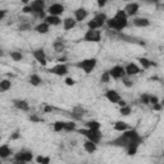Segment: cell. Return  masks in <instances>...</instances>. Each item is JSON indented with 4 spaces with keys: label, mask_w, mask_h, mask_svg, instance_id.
<instances>
[{
    "label": "cell",
    "mask_w": 164,
    "mask_h": 164,
    "mask_svg": "<svg viewBox=\"0 0 164 164\" xmlns=\"http://www.w3.org/2000/svg\"><path fill=\"white\" fill-rule=\"evenodd\" d=\"M76 132H78L80 135L85 136L87 140L92 141L95 144H99L101 141V132L100 129H90V128H81V129H76Z\"/></svg>",
    "instance_id": "obj_3"
},
{
    "label": "cell",
    "mask_w": 164,
    "mask_h": 164,
    "mask_svg": "<svg viewBox=\"0 0 164 164\" xmlns=\"http://www.w3.org/2000/svg\"><path fill=\"white\" fill-rule=\"evenodd\" d=\"M119 113H121V115H123V117H127V115H129L131 113H132V108H131L129 105L121 106V109H119Z\"/></svg>",
    "instance_id": "obj_31"
},
{
    "label": "cell",
    "mask_w": 164,
    "mask_h": 164,
    "mask_svg": "<svg viewBox=\"0 0 164 164\" xmlns=\"http://www.w3.org/2000/svg\"><path fill=\"white\" fill-rule=\"evenodd\" d=\"M137 60L140 62V64H141V65H143V68H144V69H149L150 67H152V65H157L154 62L149 60L148 58H138Z\"/></svg>",
    "instance_id": "obj_26"
},
{
    "label": "cell",
    "mask_w": 164,
    "mask_h": 164,
    "mask_svg": "<svg viewBox=\"0 0 164 164\" xmlns=\"http://www.w3.org/2000/svg\"><path fill=\"white\" fill-rule=\"evenodd\" d=\"M51 110H54L53 106H45V112H51Z\"/></svg>",
    "instance_id": "obj_53"
},
{
    "label": "cell",
    "mask_w": 164,
    "mask_h": 164,
    "mask_svg": "<svg viewBox=\"0 0 164 164\" xmlns=\"http://www.w3.org/2000/svg\"><path fill=\"white\" fill-rule=\"evenodd\" d=\"M22 13H25V14H30V13H32V9H31L30 4H27V5H25L23 8H22Z\"/></svg>",
    "instance_id": "obj_44"
},
{
    "label": "cell",
    "mask_w": 164,
    "mask_h": 164,
    "mask_svg": "<svg viewBox=\"0 0 164 164\" xmlns=\"http://www.w3.org/2000/svg\"><path fill=\"white\" fill-rule=\"evenodd\" d=\"M76 83V81L73 80V78H71V77H67V78H65V85H67V86H73Z\"/></svg>",
    "instance_id": "obj_47"
},
{
    "label": "cell",
    "mask_w": 164,
    "mask_h": 164,
    "mask_svg": "<svg viewBox=\"0 0 164 164\" xmlns=\"http://www.w3.org/2000/svg\"><path fill=\"white\" fill-rule=\"evenodd\" d=\"M30 121L31 122H35V123H40V122H44V119L40 118V117H37V115H35V114H32V115H30Z\"/></svg>",
    "instance_id": "obj_42"
},
{
    "label": "cell",
    "mask_w": 164,
    "mask_h": 164,
    "mask_svg": "<svg viewBox=\"0 0 164 164\" xmlns=\"http://www.w3.org/2000/svg\"><path fill=\"white\" fill-rule=\"evenodd\" d=\"M32 55H34V58L41 65H46L48 59H46V54H45V51H44V49H36V50H34V51H32Z\"/></svg>",
    "instance_id": "obj_10"
},
{
    "label": "cell",
    "mask_w": 164,
    "mask_h": 164,
    "mask_svg": "<svg viewBox=\"0 0 164 164\" xmlns=\"http://www.w3.org/2000/svg\"><path fill=\"white\" fill-rule=\"evenodd\" d=\"M96 64H97L96 58H89V59H83V60H81V62L74 63V64H73V67L82 69L86 74H90V73L95 69Z\"/></svg>",
    "instance_id": "obj_4"
},
{
    "label": "cell",
    "mask_w": 164,
    "mask_h": 164,
    "mask_svg": "<svg viewBox=\"0 0 164 164\" xmlns=\"http://www.w3.org/2000/svg\"><path fill=\"white\" fill-rule=\"evenodd\" d=\"M2 160H3V159H2V158H0V163H2Z\"/></svg>",
    "instance_id": "obj_57"
},
{
    "label": "cell",
    "mask_w": 164,
    "mask_h": 164,
    "mask_svg": "<svg viewBox=\"0 0 164 164\" xmlns=\"http://www.w3.org/2000/svg\"><path fill=\"white\" fill-rule=\"evenodd\" d=\"M109 74H110V77L114 80H121L126 73H124V68L122 65H114L112 69H109Z\"/></svg>",
    "instance_id": "obj_8"
},
{
    "label": "cell",
    "mask_w": 164,
    "mask_h": 164,
    "mask_svg": "<svg viewBox=\"0 0 164 164\" xmlns=\"http://www.w3.org/2000/svg\"><path fill=\"white\" fill-rule=\"evenodd\" d=\"M53 129H54V132H62V131H64V122L57 121L53 124Z\"/></svg>",
    "instance_id": "obj_32"
},
{
    "label": "cell",
    "mask_w": 164,
    "mask_h": 164,
    "mask_svg": "<svg viewBox=\"0 0 164 164\" xmlns=\"http://www.w3.org/2000/svg\"><path fill=\"white\" fill-rule=\"evenodd\" d=\"M92 19L96 22V25L99 26V28H101V27L105 25V22H106V19H108V17H106V14H105V13H103V12H101V13L95 14Z\"/></svg>",
    "instance_id": "obj_19"
},
{
    "label": "cell",
    "mask_w": 164,
    "mask_h": 164,
    "mask_svg": "<svg viewBox=\"0 0 164 164\" xmlns=\"http://www.w3.org/2000/svg\"><path fill=\"white\" fill-rule=\"evenodd\" d=\"M21 3H23L25 5H27V4H30V0H21Z\"/></svg>",
    "instance_id": "obj_56"
},
{
    "label": "cell",
    "mask_w": 164,
    "mask_h": 164,
    "mask_svg": "<svg viewBox=\"0 0 164 164\" xmlns=\"http://www.w3.org/2000/svg\"><path fill=\"white\" fill-rule=\"evenodd\" d=\"M9 55H10V58H12L13 60H16V62H19V60L23 59V55H22L21 51H10Z\"/></svg>",
    "instance_id": "obj_34"
},
{
    "label": "cell",
    "mask_w": 164,
    "mask_h": 164,
    "mask_svg": "<svg viewBox=\"0 0 164 164\" xmlns=\"http://www.w3.org/2000/svg\"><path fill=\"white\" fill-rule=\"evenodd\" d=\"M4 54H5V53H4V50H3V48H2V46H0V58H2V57H4Z\"/></svg>",
    "instance_id": "obj_55"
},
{
    "label": "cell",
    "mask_w": 164,
    "mask_h": 164,
    "mask_svg": "<svg viewBox=\"0 0 164 164\" xmlns=\"http://www.w3.org/2000/svg\"><path fill=\"white\" fill-rule=\"evenodd\" d=\"M105 25L108 26L109 30H115V31H122L128 26V17L124 13L123 9L117 10V13L114 14V17L108 18Z\"/></svg>",
    "instance_id": "obj_2"
},
{
    "label": "cell",
    "mask_w": 164,
    "mask_h": 164,
    "mask_svg": "<svg viewBox=\"0 0 164 164\" xmlns=\"http://www.w3.org/2000/svg\"><path fill=\"white\" fill-rule=\"evenodd\" d=\"M152 106H154V110H162V104L160 103H157V104H154V105H152Z\"/></svg>",
    "instance_id": "obj_51"
},
{
    "label": "cell",
    "mask_w": 164,
    "mask_h": 164,
    "mask_svg": "<svg viewBox=\"0 0 164 164\" xmlns=\"http://www.w3.org/2000/svg\"><path fill=\"white\" fill-rule=\"evenodd\" d=\"M141 72V69L138 68V65L135 64V63H128L126 67H124V73L126 76H128V77H132V76H136Z\"/></svg>",
    "instance_id": "obj_11"
},
{
    "label": "cell",
    "mask_w": 164,
    "mask_h": 164,
    "mask_svg": "<svg viewBox=\"0 0 164 164\" xmlns=\"http://www.w3.org/2000/svg\"><path fill=\"white\" fill-rule=\"evenodd\" d=\"M110 80H112V77H110V74H109V71L103 72L101 77H100V82H103V83H109V82H110Z\"/></svg>",
    "instance_id": "obj_35"
},
{
    "label": "cell",
    "mask_w": 164,
    "mask_h": 164,
    "mask_svg": "<svg viewBox=\"0 0 164 164\" xmlns=\"http://www.w3.org/2000/svg\"><path fill=\"white\" fill-rule=\"evenodd\" d=\"M83 149H85L87 152L92 154V152H95L96 149H97V144L92 143V141H90V140H86L85 143H83Z\"/></svg>",
    "instance_id": "obj_22"
},
{
    "label": "cell",
    "mask_w": 164,
    "mask_h": 164,
    "mask_svg": "<svg viewBox=\"0 0 164 164\" xmlns=\"http://www.w3.org/2000/svg\"><path fill=\"white\" fill-rule=\"evenodd\" d=\"M76 123L73 121H68V122H64V131L65 132H73L76 131Z\"/></svg>",
    "instance_id": "obj_30"
},
{
    "label": "cell",
    "mask_w": 164,
    "mask_h": 164,
    "mask_svg": "<svg viewBox=\"0 0 164 164\" xmlns=\"http://www.w3.org/2000/svg\"><path fill=\"white\" fill-rule=\"evenodd\" d=\"M65 60H67V58H65V57H62V58H58V62H60V63H64Z\"/></svg>",
    "instance_id": "obj_54"
},
{
    "label": "cell",
    "mask_w": 164,
    "mask_h": 164,
    "mask_svg": "<svg viewBox=\"0 0 164 164\" xmlns=\"http://www.w3.org/2000/svg\"><path fill=\"white\" fill-rule=\"evenodd\" d=\"M86 127L90 129H100L101 124L97 121H89V122H86Z\"/></svg>",
    "instance_id": "obj_33"
},
{
    "label": "cell",
    "mask_w": 164,
    "mask_h": 164,
    "mask_svg": "<svg viewBox=\"0 0 164 164\" xmlns=\"http://www.w3.org/2000/svg\"><path fill=\"white\" fill-rule=\"evenodd\" d=\"M76 25H77V22H76V19L72 18V17H68V18L63 19V28H64L65 31H69V30L74 28Z\"/></svg>",
    "instance_id": "obj_20"
},
{
    "label": "cell",
    "mask_w": 164,
    "mask_h": 164,
    "mask_svg": "<svg viewBox=\"0 0 164 164\" xmlns=\"http://www.w3.org/2000/svg\"><path fill=\"white\" fill-rule=\"evenodd\" d=\"M10 87H12V82L9 80H0V91L2 92L10 90Z\"/></svg>",
    "instance_id": "obj_29"
},
{
    "label": "cell",
    "mask_w": 164,
    "mask_h": 164,
    "mask_svg": "<svg viewBox=\"0 0 164 164\" xmlns=\"http://www.w3.org/2000/svg\"><path fill=\"white\" fill-rule=\"evenodd\" d=\"M138 9H140L138 3L132 2V3H128V4L124 7V9H123V10H124V13L127 14V17H134V16H136V14H137Z\"/></svg>",
    "instance_id": "obj_9"
},
{
    "label": "cell",
    "mask_w": 164,
    "mask_h": 164,
    "mask_svg": "<svg viewBox=\"0 0 164 164\" xmlns=\"http://www.w3.org/2000/svg\"><path fill=\"white\" fill-rule=\"evenodd\" d=\"M117 104H119V106H124V105H127V101H124V100H122V99H121V100H119Z\"/></svg>",
    "instance_id": "obj_52"
},
{
    "label": "cell",
    "mask_w": 164,
    "mask_h": 164,
    "mask_svg": "<svg viewBox=\"0 0 164 164\" xmlns=\"http://www.w3.org/2000/svg\"><path fill=\"white\" fill-rule=\"evenodd\" d=\"M34 159V154L30 150H21L17 154H14V162L16 163H30Z\"/></svg>",
    "instance_id": "obj_6"
},
{
    "label": "cell",
    "mask_w": 164,
    "mask_h": 164,
    "mask_svg": "<svg viewBox=\"0 0 164 164\" xmlns=\"http://www.w3.org/2000/svg\"><path fill=\"white\" fill-rule=\"evenodd\" d=\"M137 145H131V146H128L126 150H127V154L128 155H135L136 152H137Z\"/></svg>",
    "instance_id": "obj_38"
},
{
    "label": "cell",
    "mask_w": 164,
    "mask_h": 164,
    "mask_svg": "<svg viewBox=\"0 0 164 164\" xmlns=\"http://www.w3.org/2000/svg\"><path fill=\"white\" fill-rule=\"evenodd\" d=\"M31 9H32V13L37 14L39 12L44 10V7H45V0H34L31 4H30Z\"/></svg>",
    "instance_id": "obj_14"
},
{
    "label": "cell",
    "mask_w": 164,
    "mask_h": 164,
    "mask_svg": "<svg viewBox=\"0 0 164 164\" xmlns=\"http://www.w3.org/2000/svg\"><path fill=\"white\" fill-rule=\"evenodd\" d=\"M134 26L136 27H148L150 26V21L148 18H135L134 19Z\"/></svg>",
    "instance_id": "obj_24"
},
{
    "label": "cell",
    "mask_w": 164,
    "mask_h": 164,
    "mask_svg": "<svg viewBox=\"0 0 164 164\" xmlns=\"http://www.w3.org/2000/svg\"><path fill=\"white\" fill-rule=\"evenodd\" d=\"M12 154H13V150L9 148L8 144L0 145V158H2V159H7V158H9Z\"/></svg>",
    "instance_id": "obj_17"
},
{
    "label": "cell",
    "mask_w": 164,
    "mask_h": 164,
    "mask_svg": "<svg viewBox=\"0 0 164 164\" xmlns=\"http://www.w3.org/2000/svg\"><path fill=\"white\" fill-rule=\"evenodd\" d=\"M108 2H109V0H96L97 7H99V8H103V7H105Z\"/></svg>",
    "instance_id": "obj_46"
},
{
    "label": "cell",
    "mask_w": 164,
    "mask_h": 164,
    "mask_svg": "<svg viewBox=\"0 0 164 164\" xmlns=\"http://www.w3.org/2000/svg\"><path fill=\"white\" fill-rule=\"evenodd\" d=\"M44 22H46V23L49 26H59L62 23V19L59 18V16H46L45 18H44Z\"/></svg>",
    "instance_id": "obj_16"
},
{
    "label": "cell",
    "mask_w": 164,
    "mask_h": 164,
    "mask_svg": "<svg viewBox=\"0 0 164 164\" xmlns=\"http://www.w3.org/2000/svg\"><path fill=\"white\" fill-rule=\"evenodd\" d=\"M149 99H150V95L149 94H143L140 96V103L144 104V105H149Z\"/></svg>",
    "instance_id": "obj_37"
},
{
    "label": "cell",
    "mask_w": 164,
    "mask_h": 164,
    "mask_svg": "<svg viewBox=\"0 0 164 164\" xmlns=\"http://www.w3.org/2000/svg\"><path fill=\"white\" fill-rule=\"evenodd\" d=\"M101 32L99 30H87L86 34L77 41V42H100Z\"/></svg>",
    "instance_id": "obj_5"
},
{
    "label": "cell",
    "mask_w": 164,
    "mask_h": 164,
    "mask_svg": "<svg viewBox=\"0 0 164 164\" xmlns=\"http://www.w3.org/2000/svg\"><path fill=\"white\" fill-rule=\"evenodd\" d=\"M53 48H54V50H55L57 53H62L64 50V42H63V40L62 39H57L55 41H54V44H53Z\"/></svg>",
    "instance_id": "obj_28"
},
{
    "label": "cell",
    "mask_w": 164,
    "mask_h": 164,
    "mask_svg": "<svg viewBox=\"0 0 164 164\" xmlns=\"http://www.w3.org/2000/svg\"><path fill=\"white\" fill-rule=\"evenodd\" d=\"M104 96H105L106 100H109V101L113 103V104H117L119 100H121V95H119L115 90H108Z\"/></svg>",
    "instance_id": "obj_13"
},
{
    "label": "cell",
    "mask_w": 164,
    "mask_h": 164,
    "mask_svg": "<svg viewBox=\"0 0 164 164\" xmlns=\"http://www.w3.org/2000/svg\"><path fill=\"white\" fill-rule=\"evenodd\" d=\"M21 137V134L18 132V131H16V132L12 135V136H10V140H17V138H19Z\"/></svg>",
    "instance_id": "obj_50"
},
{
    "label": "cell",
    "mask_w": 164,
    "mask_h": 164,
    "mask_svg": "<svg viewBox=\"0 0 164 164\" xmlns=\"http://www.w3.org/2000/svg\"><path fill=\"white\" fill-rule=\"evenodd\" d=\"M30 83H31L32 86H40V85L42 83V80H41V77H40L39 74L34 73V74L30 76Z\"/></svg>",
    "instance_id": "obj_27"
},
{
    "label": "cell",
    "mask_w": 164,
    "mask_h": 164,
    "mask_svg": "<svg viewBox=\"0 0 164 164\" xmlns=\"http://www.w3.org/2000/svg\"><path fill=\"white\" fill-rule=\"evenodd\" d=\"M0 141H2V136H0Z\"/></svg>",
    "instance_id": "obj_58"
},
{
    "label": "cell",
    "mask_w": 164,
    "mask_h": 164,
    "mask_svg": "<svg viewBox=\"0 0 164 164\" xmlns=\"http://www.w3.org/2000/svg\"><path fill=\"white\" fill-rule=\"evenodd\" d=\"M157 103H159V97H158V96H155V95H150V99H149V104H151V105H154V104H157Z\"/></svg>",
    "instance_id": "obj_43"
},
{
    "label": "cell",
    "mask_w": 164,
    "mask_h": 164,
    "mask_svg": "<svg viewBox=\"0 0 164 164\" xmlns=\"http://www.w3.org/2000/svg\"><path fill=\"white\" fill-rule=\"evenodd\" d=\"M37 18H40V19H44V18H45L46 16H45V10H41V12H39L37 14H35Z\"/></svg>",
    "instance_id": "obj_49"
},
{
    "label": "cell",
    "mask_w": 164,
    "mask_h": 164,
    "mask_svg": "<svg viewBox=\"0 0 164 164\" xmlns=\"http://www.w3.org/2000/svg\"><path fill=\"white\" fill-rule=\"evenodd\" d=\"M87 16H89V12L85 9V8H78L74 10V19L76 22H82L87 18Z\"/></svg>",
    "instance_id": "obj_15"
},
{
    "label": "cell",
    "mask_w": 164,
    "mask_h": 164,
    "mask_svg": "<svg viewBox=\"0 0 164 164\" xmlns=\"http://www.w3.org/2000/svg\"><path fill=\"white\" fill-rule=\"evenodd\" d=\"M87 27H89L90 30H99V26L96 25V22L94 19H91V21L87 22Z\"/></svg>",
    "instance_id": "obj_41"
},
{
    "label": "cell",
    "mask_w": 164,
    "mask_h": 164,
    "mask_svg": "<svg viewBox=\"0 0 164 164\" xmlns=\"http://www.w3.org/2000/svg\"><path fill=\"white\" fill-rule=\"evenodd\" d=\"M49 25L46 23V22H41V23H39L36 27H35V31L37 32V34H41V35H45L49 32Z\"/></svg>",
    "instance_id": "obj_23"
},
{
    "label": "cell",
    "mask_w": 164,
    "mask_h": 164,
    "mask_svg": "<svg viewBox=\"0 0 164 164\" xmlns=\"http://www.w3.org/2000/svg\"><path fill=\"white\" fill-rule=\"evenodd\" d=\"M113 128H114V131H117V132H123V131H126V129L129 128V126L126 122H123V121H117L114 123Z\"/></svg>",
    "instance_id": "obj_25"
},
{
    "label": "cell",
    "mask_w": 164,
    "mask_h": 164,
    "mask_svg": "<svg viewBox=\"0 0 164 164\" xmlns=\"http://www.w3.org/2000/svg\"><path fill=\"white\" fill-rule=\"evenodd\" d=\"M32 28V26H31V23H28V22H25V23H21L19 25V27H18V30L19 31H22V32H25V31H30Z\"/></svg>",
    "instance_id": "obj_36"
},
{
    "label": "cell",
    "mask_w": 164,
    "mask_h": 164,
    "mask_svg": "<svg viewBox=\"0 0 164 164\" xmlns=\"http://www.w3.org/2000/svg\"><path fill=\"white\" fill-rule=\"evenodd\" d=\"M122 81H123V85H124L126 87H132V86H134V82L131 81V80L128 78V76H126V74L122 77Z\"/></svg>",
    "instance_id": "obj_40"
},
{
    "label": "cell",
    "mask_w": 164,
    "mask_h": 164,
    "mask_svg": "<svg viewBox=\"0 0 164 164\" xmlns=\"http://www.w3.org/2000/svg\"><path fill=\"white\" fill-rule=\"evenodd\" d=\"M13 104L17 109H19V110H23V112H28L30 110V105L26 100H21V99H16L13 100Z\"/></svg>",
    "instance_id": "obj_18"
},
{
    "label": "cell",
    "mask_w": 164,
    "mask_h": 164,
    "mask_svg": "<svg viewBox=\"0 0 164 164\" xmlns=\"http://www.w3.org/2000/svg\"><path fill=\"white\" fill-rule=\"evenodd\" d=\"M85 113H86L85 108H82L81 105H77V106H74V108H73V110H72L71 115H72L74 119H81L82 115H83Z\"/></svg>",
    "instance_id": "obj_21"
},
{
    "label": "cell",
    "mask_w": 164,
    "mask_h": 164,
    "mask_svg": "<svg viewBox=\"0 0 164 164\" xmlns=\"http://www.w3.org/2000/svg\"><path fill=\"white\" fill-rule=\"evenodd\" d=\"M7 13H8V10H7V9H0V21L5 18Z\"/></svg>",
    "instance_id": "obj_48"
},
{
    "label": "cell",
    "mask_w": 164,
    "mask_h": 164,
    "mask_svg": "<svg viewBox=\"0 0 164 164\" xmlns=\"http://www.w3.org/2000/svg\"><path fill=\"white\" fill-rule=\"evenodd\" d=\"M49 73H53V74H55V76H65L68 73V65L67 64H64V63H59L57 65H54L53 68L48 69Z\"/></svg>",
    "instance_id": "obj_7"
},
{
    "label": "cell",
    "mask_w": 164,
    "mask_h": 164,
    "mask_svg": "<svg viewBox=\"0 0 164 164\" xmlns=\"http://www.w3.org/2000/svg\"><path fill=\"white\" fill-rule=\"evenodd\" d=\"M141 143H143V137L138 135L137 129L136 128H128V129L123 131V134L121 136H118V137L113 138L112 141H109L106 145L127 149L131 145H137V146H140Z\"/></svg>",
    "instance_id": "obj_1"
},
{
    "label": "cell",
    "mask_w": 164,
    "mask_h": 164,
    "mask_svg": "<svg viewBox=\"0 0 164 164\" xmlns=\"http://www.w3.org/2000/svg\"><path fill=\"white\" fill-rule=\"evenodd\" d=\"M48 12H49V14H51V16H60V14L64 13V7H63L60 3H54V4H51V5L49 7Z\"/></svg>",
    "instance_id": "obj_12"
},
{
    "label": "cell",
    "mask_w": 164,
    "mask_h": 164,
    "mask_svg": "<svg viewBox=\"0 0 164 164\" xmlns=\"http://www.w3.org/2000/svg\"><path fill=\"white\" fill-rule=\"evenodd\" d=\"M143 3H146V4H154V5H158L160 3V0H140Z\"/></svg>",
    "instance_id": "obj_45"
},
{
    "label": "cell",
    "mask_w": 164,
    "mask_h": 164,
    "mask_svg": "<svg viewBox=\"0 0 164 164\" xmlns=\"http://www.w3.org/2000/svg\"><path fill=\"white\" fill-rule=\"evenodd\" d=\"M36 162L40 163V164H49L50 163V158L49 157H37L36 158Z\"/></svg>",
    "instance_id": "obj_39"
}]
</instances>
